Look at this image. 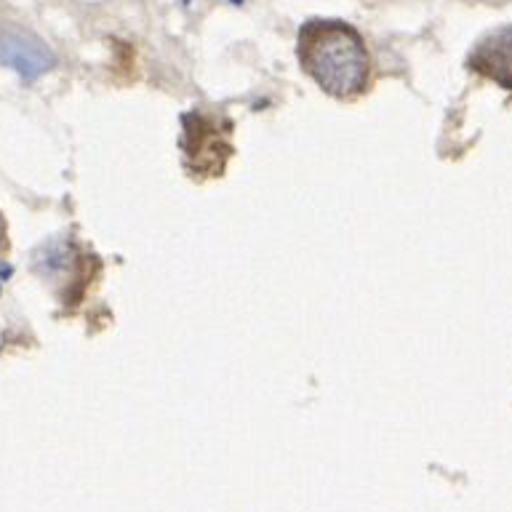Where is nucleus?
I'll return each instance as SVG.
<instances>
[{
	"instance_id": "f257e3e1",
	"label": "nucleus",
	"mask_w": 512,
	"mask_h": 512,
	"mask_svg": "<svg viewBox=\"0 0 512 512\" xmlns=\"http://www.w3.org/2000/svg\"><path fill=\"white\" fill-rule=\"evenodd\" d=\"M296 54L304 72L334 99H355L366 91L368 62L360 32L339 19H310L299 30Z\"/></svg>"
},
{
	"instance_id": "7ed1b4c3",
	"label": "nucleus",
	"mask_w": 512,
	"mask_h": 512,
	"mask_svg": "<svg viewBox=\"0 0 512 512\" xmlns=\"http://www.w3.org/2000/svg\"><path fill=\"white\" fill-rule=\"evenodd\" d=\"M472 70L512 91V27L494 30L472 48L467 59Z\"/></svg>"
},
{
	"instance_id": "20e7f679",
	"label": "nucleus",
	"mask_w": 512,
	"mask_h": 512,
	"mask_svg": "<svg viewBox=\"0 0 512 512\" xmlns=\"http://www.w3.org/2000/svg\"><path fill=\"white\" fill-rule=\"evenodd\" d=\"M6 246V222H3V216H0V251Z\"/></svg>"
},
{
	"instance_id": "f03ea898",
	"label": "nucleus",
	"mask_w": 512,
	"mask_h": 512,
	"mask_svg": "<svg viewBox=\"0 0 512 512\" xmlns=\"http://www.w3.org/2000/svg\"><path fill=\"white\" fill-rule=\"evenodd\" d=\"M54 54L51 48L43 46L38 38H32L27 32H0V64L11 67L22 80L32 83L43 72L54 67Z\"/></svg>"
}]
</instances>
